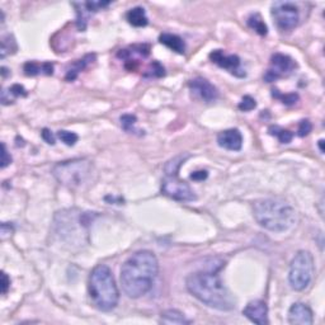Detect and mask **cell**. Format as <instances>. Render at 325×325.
Returning a JSON list of instances; mask_svg holds the SVG:
<instances>
[{
    "label": "cell",
    "instance_id": "cell-20",
    "mask_svg": "<svg viewBox=\"0 0 325 325\" xmlns=\"http://www.w3.org/2000/svg\"><path fill=\"white\" fill-rule=\"evenodd\" d=\"M189 158V154H180V155L175 156L172 160H169L165 164L164 172L167 175H178L180 167L184 164V161Z\"/></svg>",
    "mask_w": 325,
    "mask_h": 325
},
{
    "label": "cell",
    "instance_id": "cell-4",
    "mask_svg": "<svg viewBox=\"0 0 325 325\" xmlns=\"http://www.w3.org/2000/svg\"><path fill=\"white\" fill-rule=\"evenodd\" d=\"M88 292L94 308L98 310L111 311L117 306L120 291L108 265L98 264L92 269L88 280Z\"/></svg>",
    "mask_w": 325,
    "mask_h": 325
},
{
    "label": "cell",
    "instance_id": "cell-6",
    "mask_svg": "<svg viewBox=\"0 0 325 325\" xmlns=\"http://www.w3.org/2000/svg\"><path fill=\"white\" fill-rule=\"evenodd\" d=\"M315 265L314 257L310 251L300 250L290 264L288 281L295 291H304L313 281Z\"/></svg>",
    "mask_w": 325,
    "mask_h": 325
},
{
    "label": "cell",
    "instance_id": "cell-32",
    "mask_svg": "<svg viewBox=\"0 0 325 325\" xmlns=\"http://www.w3.org/2000/svg\"><path fill=\"white\" fill-rule=\"evenodd\" d=\"M9 93L14 97H26L27 94H28L26 89H24L22 85H20V84H14V85L10 86Z\"/></svg>",
    "mask_w": 325,
    "mask_h": 325
},
{
    "label": "cell",
    "instance_id": "cell-11",
    "mask_svg": "<svg viewBox=\"0 0 325 325\" xmlns=\"http://www.w3.org/2000/svg\"><path fill=\"white\" fill-rule=\"evenodd\" d=\"M189 89L194 96L206 103L215 102L219 98V91L216 86L203 78H196L189 81Z\"/></svg>",
    "mask_w": 325,
    "mask_h": 325
},
{
    "label": "cell",
    "instance_id": "cell-35",
    "mask_svg": "<svg viewBox=\"0 0 325 325\" xmlns=\"http://www.w3.org/2000/svg\"><path fill=\"white\" fill-rule=\"evenodd\" d=\"M208 173L207 170H197V172H193L191 174V179L196 180V182H201V180L207 179Z\"/></svg>",
    "mask_w": 325,
    "mask_h": 325
},
{
    "label": "cell",
    "instance_id": "cell-31",
    "mask_svg": "<svg viewBox=\"0 0 325 325\" xmlns=\"http://www.w3.org/2000/svg\"><path fill=\"white\" fill-rule=\"evenodd\" d=\"M13 232V225H10L9 223H3L2 227H0V237H2V240H5L7 238H9Z\"/></svg>",
    "mask_w": 325,
    "mask_h": 325
},
{
    "label": "cell",
    "instance_id": "cell-3",
    "mask_svg": "<svg viewBox=\"0 0 325 325\" xmlns=\"http://www.w3.org/2000/svg\"><path fill=\"white\" fill-rule=\"evenodd\" d=\"M256 221L269 231L281 232L295 224L296 213L290 203L278 198H265L256 201L253 205Z\"/></svg>",
    "mask_w": 325,
    "mask_h": 325
},
{
    "label": "cell",
    "instance_id": "cell-22",
    "mask_svg": "<svg viewBox=\"0 0 325 325\" xmlns=\"http://www.w3.org/2000/svg\"><path fill=\"white\" fill-rule=\"evenodd\" d=\"M248 26L250 27L253 31H256L257 33L261 34V36H265L268 33L267 24L264 23V21L262 20L261 15L258 13H254L250 17L248 18Z\"/></svg>",
    "mask_w": 325,
    "mask_h": 325
},
{
    "label": "cell",
    "instance_id": "cell-16",
    "mask_svg": "<svg viewBox=\"0 0 325 325\" xmlns=\"http://www.w3.org/2000/svg\"><path fill=\"white\" fill-rule=\"evenodd\" d=\"M159 41H160L161 45L167 46L168 48L177 53H184V51H186V43H184L182 37H179L178 34L161 33L159 36Z\"/></svg>",
    "mask_w": 325,
    "mask_h": 325
},
{
    "label": "cell",
    "instance_id": "cell-10",
    "mask_svg": "<svg viewBox=\"0 0 325 325\" xmlns=\"http://www.w3.org/2000/svg\"><path fill=\"white\" fill-rule=\"evenodd\" d=\"M210 59L213 64L227 70L230 74L238 78L245 77V71L242 69V61L238 55H227L223 50H215L210 53Z\"/></svg>",
    "mask_w": 325,
    "mask_h": 325
},
{
    "label": "cell",
    "instance_id": "cell-33",
    "mask_svg": "<svg viewBox=\"0 0 325 325\" xmlns=\"http://www.w3.org/2000/svg\"><path fill=\"white\" fill-rule=\"evenodd\" d=\"M2 169H4V168H7L8 165L12 162V156L8 154V150H7V146H5V143L3 142L2 143Z\"/></svg>",
    "mask_w": 325,
    "mask_h": 325
},
{
    "label": "cell",
    "instance_id": "cell-23",
    "mask_svg": "<svg viewBox=\"0 0 325 325\" xmlns=\"http://www.w3.org/2000/svg\"><path fill=\"white\" fill-rule=\"evenodd\" d=\"M17 50V43H15L14 37L7 34L2 39V50H0V58L5 59L10 53H14Z\"/></svg>",
    "mask_w": 325,
    "mask_h": 325
},
{
    "label": "cell",
    "instance_id": "cell-21",
    "mask_svg": "<svg viewBox=\"0 0 325 325\" xmlns=\"http://www.w3.org/2000/svg\"><path fill=\"white\" fill-rule=\"evenodd\" d=\"M268 134H269L270 136L277 137L278 141L281 143H290L292 141V139H294V134H292L290 130H286L280 126H276V124L275 126H270L269 129H268Z\"/></svg>",
    "mask_w": 325,
    "mask_h": 325
},
{
    "label": "cell",
    "instance_id": "cell-2",
    "mask_svg": "<svg viewBox=\"0 0 325 325\" xmlns=\"http://www.w3.org/2000/svg\"><path fill=\"white\" fill-rule=\"evenodd\" d=\"M187 290L197 300L218 310H232L237 300L215 272L192 273L186 280Z\"/></svg>",
    "mask_w": 325,
    "mask_h": 325
},
{
    "label": "cell",
    "instance_id": "cell-29",
    "mask_svg": "<svg viewBox=\"0 0 325 325\" xmlns=\"http://www.w3.org/2000/svg\"><path fill=\"white\" fill-rule=\"evenodd\" d=\"M111 4V2H86L84 3V7H85V9L88 10L89 13H96V12H99V10L103 9V8L108 7V5Z\"/></svg>",
    "mask_w": 325,
    "mask_h": 325
},
{
    "label": "cell",
    "instance_id": "cell-13",
    "mask_svg": "<svg viewBox=\"0 0 325 325\" xmlns=\"http://www.w3.org/2000/svg\"><path fill=\"white\" fill-rule=\"evenodd\" d=\"M288 323L294 325H311L314 323L313 311L308 305L296 302L288 310Z\"/></svg>",
    "mask_w": 325,
    "mask_h": 325
},
{
    "label": "cell",
    "instance_id": "cell-14",
    "mask_svg": "<svg viewBox=\"0 0 325 325\" xmlns=\"http://www.w3.org/2000/svg\"><path fill=\"white\" fill-rule=\"evenodd\" d=\"M218 143L220 148L230 151H239L243 146L242 132L238 129H229L218 135Z\"/></svg>",
    "mask_w": 325,
    "mask_h": 325
},
{
    "label": "cell",
    "instance_id": "cell-38",
    "mask_svg": "<svg viewBox=\"0 0 325 325\" xmlns=\"http://www.w3.org/2000/svg\"><path fill=\"white\" fill-rule=\"evenodd\" d=\"M323 145H324V140H320V141H319V149H320L321 153H324V148H323Z\"/></svg>",
    "mask_w": 325,
    "mask_h": 325
},
{
    "label": "cell",
    "instance_id": "cell-12",
    "mask_svg": "<svg viewBox=\"0 0 325 325\" xmlns=\"http://www.w3.org/2000/svg\"><path fill=\"white\" fill-rule=\"evenodd\" d=\"M243 315H245L249 320L256 324L265 325L269 323L267 304L262 300H254V301L249 302L243 310Z\"/></svg>",
    "mask_w": 325,
    "mask_h": 325
},
{
    "label": "cell",
    "instance_id": "cell-30",
    "mask_svg": "<svg viewBox=\"0 0 325 325\" xmlns=\"http://www.w3.org/2000/svg\"><path fill=\"white\" fill-rule=\"evenodd\" d=\"M311 130H313V124H311V122L309 121V120H302L299 123V130H297V135H299L300 137L308 136V135L311 132Z\"/></svg>",
    "mask_w": 325,
    "mask_h": 325
},
{
    "label": "cell",
    "instance_id": "cell-17",
    "mask_svg": "<svg viewBox=\"0 0 325 325\" xmlns=\"http://www.w3.org/2000/svg\"><path fill=\"white\" fill-rule=\"evenodd\" d=\"M94 60H96V55H94V53H89V55H85L83 59H80V60H77L75 62H73V65L70 66V69L67 70L66 77H65L66 78V80L73 81V80L77 79L78 74H79L80 71H83L84 69H86V67H88V65H91Z\"/></svg>",
    "mask_w": 325,
    "mask_h": 325
},
{
    "label": "cell",
    "instance_id": "cell-9",
    "mask_svg": "<svg viewBox=\"0 0 325 325\" xmlns=\"http://www.w3.org/2000/svg\"><path fill=\"white\" fill-rule=\"evenodd\" d=\"M296 62L290 56L283 55V53H275L270 59V69L267 70L264 74V80L267 83L280 79V78L288 75L296 69Z\"/></svg>",
    "mask_w": 325,
    "mask_h": 325
},
{
    "label": "cell",
    "instance_id": "cell-37",
    "mask_svg": "<svg viewBox=\"0 0 325 325\" xmlns=\"http://www.w3.org/2000/svg\"><path fill=\"white\" fill-rule=\"evenodd\" d=\"M7 71H8V69H7V67H4V66H3V67H2V75H3V78H5V77H7V75H8V73H7Z\"/></svg>",
    "mask_w": 325,
    "mask_h": 325
},
{
    "label": "cell",
    "instance_id": "cell-25",
    "mask_svg": "<svg viewBox=\"0 0 325 325\" xmlns=\"http://www.w3.org/2000/svg\"><path fill=\"white\" fill-rule=\"evenodd\" d=\"M272 96L275 97V98L280 99L281 102L283 103V104H287V105H291V104H295L297 101H299V96H297L296 93H290V94H282L280 93V92L277 91V89H273V93Z\"/></svg>",
    "mask_w": 325,
    "mask_h": 325
},
{
    "label": "cell",
    "instance_id": "cell-27",
    "mask_svg": "<svg viewBox=\"0 0 325 325\" xmlns=\"http://www.w3.org/2000/svg\"><path fill=\"white\" fill-rule=\"evenodd\" d=\"M136 123V117L134 115H123L121 116V126L124 131L132 132L135 131L134 126Z\"/></svg>",
    "mask_w": 325,
    "mask_h": 325
},
{
    "label": "cell",
    "instance_id": "cell-15",
    "mask_svg": "<svg viewBox=\"0 0 325 325\" xmlns=\"http://www.w3.org/2000/svg\"><path fill=\"white\" fill-rule=\"evenodd\" d=\"M23 71L27 77H36L39 74L52 75L53 74V65L51 62H42L39 64L36 61H28L24 64Z\"/></svg>",
    "mask_w": 325,
    "mask_h": 325
},
{
    "label": "cell",
    "instance_id": "cell-18",
    "mask_svg": "<svg viewBox=\"0 0 325 325\" xmlns=\"http://www.w3.org/2000/svg\"><path fill=\"white\" fill-rule=\"evenodd\" d=\"M126 20L130 24H131V26H134V27H145V26H148V23H149L145 9L141 7H136V8L130 9L126 14Z\"/></svg>",
    "mask_w": 325,
    "mask_h": 325
},
{
    "label": "cell",
    "instance_id": "cell-7",
    "mask_svg": "<svg viewBox=\"0 0 325 325\" xmlns=\"http://www.w3.org/2000/svg\"><path fill=\"white\" fill-rule=\"evenodd\" d=\"M272 17L281 32H290L299 26L300 10L292 2H275L270 7Z\"/></svg>",
    "mask_w": 325,
    "mask_h": 325
},
{
    "label": "cell",
    "instance_id": "cell-24",
    "mask_svg": "<svg viewBox=\"0 0 325 325\" xmlns=\"http://www.w3.org/2000/svg\"><path fill=\"white\" fill-rule=\"evenodd\" d=\"M58 137L67 146H74L79 140V136L75 132L65 131V130H61V131L58 132Z\"/></svg>",
    "mask_w": 325,
    "mask_h": 325
},
{
    "label": "cell",
    "instance_id": "cell-5",
    "mask_svg": "<svg viewBox=\"0 0 325 325\" xmlns=\"http://www.w3.org/2000/svg\"><path fill=\"white\" fill-rule=\"evenodd\" d=\"M92 161L88 159H73L61 161L52 168V175L59 183L69 188H78L88 179Z\"/></svg>",
    "mask_w": 325,
    "mask_h": 325
},
{
    "label": "cell",
    "instance_id": "cell-8",
    "mask_svg": "<svg viewBox=\"0 0 325 325\" xmlns=\"http://www.w3.org/2000/svg\"><path fill=\"white\" fill-rule=\"evenodd\" d=\"M161 192L175 201L191 202L197 198L188 183L179 179L178 175H167L161 182Z\"/></svg>",
    "mask_w": 325,
    "mask_h": 325
},
{
    "label": "cell",
    "instance_id": "cell-36",
    "mask_svg": "<svg viewBox=\"0 0 325 325\" xmlns=\"http://www.w3.org/2000/svg\"><path fill=\"white\" fill-rule=\"evenodd\" d=\"M10 287V280L7 276V273L2 272V294L5 295Z\"/></svg>",
    "mask_w": 325,
    "mask_h": 325
},
{
    "label": "cell",
    "instance_id": "cell-19",
    "mask_svg": "<svg viewBox=\"0 0 325 325\" xmlns=\"http://www.w3.org/2000/svg\"><path fill=\"white\" fill-rule=\"evenodd\" d=\"M160 323L187 325V324L191 323V320H188V319L184 316V314L180 313V311L173 310V309H170V310H167V311H164V313H161Z\"/></svg>",
    "mask_w": 325,
    "mask_h": 325
},
{
    "label": "cell",
    "instance_id": "cell-26",
    "mask_svg": "<svg viewBox=\"0 0 325 325\" xmlns=\"http://www.w3.org/2000/svg\"><path fill=\"white\" fill-rule=\"evenodd\" d=\"M165 75V70L162 67V65L158 61H153L150 64V67L148 69V71L145 73V77L150 78H161Z\"/></svg>",
    "mask_w": 325,
    "mask_h": 325
},
{
    "label": "cell",
    "instance_id": "cell-1",
    "mask_svg": "<svg viewBox=\"0 0 325 325\" xmlns=\"http://www.w3.org/2000/svg\"><path fill=\"white\" fill-rule=\"evenodd\" d=\"M158 272V258L153 251H136L122 264L120 277L122 290L131 299H139L150 291Z\"/></svg>",
    "mask_w": 325,
    "mask_h": 325
},
{
    "label": "cell",
    "instance_id": "cell-34",
    "mask_svg": "<svg viewBox=\"0 0 325 325\" xmlns=\"http://www.w3.org/2000/svg\"><path fill=\"white\" fill-rule=\"evenodd\" d=\"M41 137L45 140L48 145H55V136H53L52 132L48 129H43L42 132H41Z\"/></svg>",
    "mask_w": 325,
    "mask_h": 325
},
{
    "label": "cell",
    "instance_id": "cell-28",
    "mask_svg": "<svg viewBox=\"0 0 325 325\" xmlns=\"http://www.w3.org/2000/svg\"><path fill=\"white\" fill-rule=\"evenodd\" d=\"M238 107H239V110L243 111V112H249V111H253L254 108L257 107V102L256 99L251 98L250 96H245L243 97L242 102L239 103Z\"/></svg>",
    "mask_w": 325,
    "mask_h": 325
}]
</instances>
